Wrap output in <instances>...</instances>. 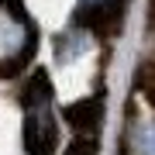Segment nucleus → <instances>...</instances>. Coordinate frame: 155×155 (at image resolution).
I'll use <instances>...</instances> for the list:
<instances>
[{"label":"nucleus","instance_id":"nucleus-3","mask_svg":"<svg viewBox=\"0 0 155 155\" xmlns=\"http://www.w3.org/2000/svg\"><path fill=\"white\" fill-rule=\"evenodd\" d=\"M86 48H90V38H86L83 31H72V35H66L62 45H59V59H62V62H72L79 52H86Z\"/></svg>","mask_w":155,"mask_h":155},{"label":"nucleus","instance_id":"nucleus-2","mask_svg":"<svg viewBox=\"0 0 155 155\" xmlns=\"http://www.w3.org/2000/svg\"><path fill=\"white\" fill-rule=\"evenodd\" d=\"M131 155H155V121H134L127 131Z\"/></svg>","mask_w":155,"mask_h":155},{"label":"nucleus","instance_id":"nucleus-1","mask_svg":"<svg viewBox=\"0 0 155 155\" xmlns=\"http://www.w3.org/2000/svg\"><path fill=\"white\" fill-rule=\"evenodd\" d=\"M52 145H55V114H52V104L45 97V90H38L35 97H28V152L48 155Z\"/></svg>","mask_w":155,"mask_h":155},{"label":"nucleus","instance_id":"nucleus-4","mask_svg":"<svg viewBox=\"0 0 155 155\" xmlns=\"http://www.w3.org/2000/svg\"><path fill=\"white\" fill-rule=\"evenodd\" d=\"M107 4V0H79V7H83V11H86V7H104Z\"/></svg>","mask_w":155,"mask_h":155}]
</instances>
